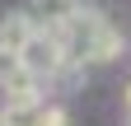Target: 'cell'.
I'll return each instance as SVG.
<instances>
[{
    "label": "cell",
    "mask_w": 131,
    "mask_h": 126,
    "mask_svg": "<svg viewBox=\"0 0 131 126\" xmlns=\"http://www.w3.org/2000/svg\"><path fill=\"white\" fill-rule=\"evenodd\" d=\"M61 47H66V61H70V66L94 70V66H112V61L126 52V37H122V28L98 5H80L75 19L61 28Z\"/></svg>",
    "instance_id": "1"
},
{
    "label": "cell",
    "mask_w": 131,
    "mask_h": 126,
    "mask_svg": "<svg viewBox=\"0 0 131 126\" xmlns=\"http://www.w3.org/2000/svg\"><path fill=\"white\" fill-rule=\"evenodd\" d=\"M47 98H52V93H47L42 75H33L24 61H19V70L0 84V107H5V112H28V107H38V103H47Z\"/></svg>",
    "instance_id": "2"
},
{
    "label": "cell",
    "mask_w": 131,
    "mask_h": 126,
    "mask_svg": "<svg viewBox=\"0 0 131 126\" xmlns=\"http://www.w3.org/2000/svg\"><path fill=\"white\" fill-rule=\"evenodd\" d=\"M19 61L33 75H42V84H52V75L61 66H70V61H66V47H61V33H42V28L28 37V47L19 52Z\"/></svg>",
    "instance_id": "3"
},
{
    "label": "cell",
    "mask_w": 131,
    "mask_h": 126,
    "mask_svg": "<svg viewBox=\"0 0 131 126\" xmlns=\"http://www.w3.org/2000/svg\"><path fill=\"white\" fill-rule=\"evenodd\" d=\"M80 5H84V0H28L24 14L33 19V28H42V33H61V28L75 19Z\"/></svg>",
    "instance_id": "4"
},
{
    "label": "cell",
    "mask_w": 131,
    "mask_h": 126,
    "mask_svg": "<svg viewBox=\"0 0 131 126\" xmlns=\"http://www.w3.org/2000/svg\"><path fill=\"white\" fill-rule=\"evenodd\" d=\"M9 126H70V112H66L61 103H38V107H28V112H5Z\"/></svg>",
    "instance_id": "5"
},
{
    "label": "cell",
    "mask_w": 131,
    "mask_h": 126,
    "mask_svg": "<svg viewBox=\"0 0 131 126\" xmlns=\"http://www.w3.org/2000/svg\"><path fill=\"white\" fill-rule=\"evenodd\" d=\"M33 33H38V28H33V19L24 9H9L5 19H0V47H9V52H24Z\"/></svg>",
    "instance_id": "6"
},
{
    "label": "cell",
    "mask_w": 131,
    "mask_h": 126,
    "mask_svg": "<svg viewBox=\"0 0 131 126\" xmlns=\"http://www.w3.org/2000/svg\"><path fill=\"white\" fill-rule=\"evenodd\" d=\"M19 70V52H9V47H0V84L9 80V75Z\"/></svg>",
    "instance_id": "7"
},
{
    "label": "cell",
    "mask_w": 131,
    "mask_h": 126,
    "mask_svg": "<svg viewBox=\"0 0 131 126\" xmlns=\"http://www.w3.org/2000/svg\"><path fill=\"white\" fill-rule=\"evenodd\" d=\"M122 121L131 126V80H126V89H122Z\"/></svg>",
    "instance_id": "8"
},
{
    "label": "cell",
    "mask_w": 131,
    "mask_h": 126,
    "mask_svg": "<svg viewBox=\"0 0 131 126\" xmlns=\"http://www.w3.org/2000/svg\"><path fill=\"white\" fill-rule=\"evenodd\" d=\"M5 126H9V121H5Z\"/></svg>",
    "instance_id": "9"
}]
</instances>
